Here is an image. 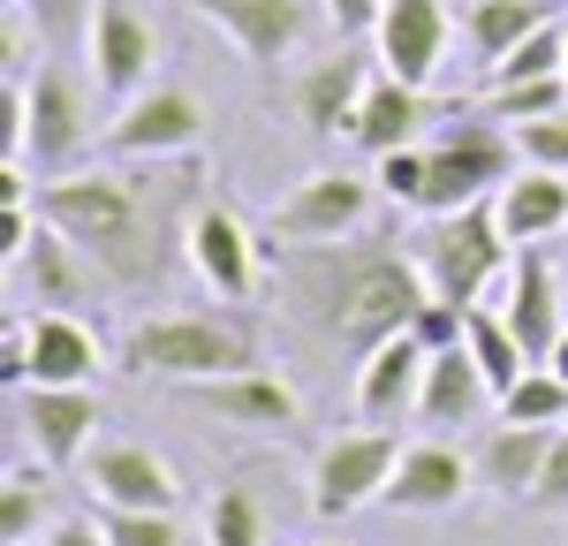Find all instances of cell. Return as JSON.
<instances>
[{
  "mask_svg": "<svg viewBox=\"0 0 568 546\" xmlns=\"http://www.w3.org/2000/svg\"><path fill=\"white\" fill-rule=\"evenodd\" d=\"M205 168L190 160H114V168H77V175L39 182V221L61 228L84 251L106 289L152 296L168 289L182 259V228L205 205Z\"/></svg>",
  "mask_w": 568,
  "mask_h": 546,
  "instance_id": "6da1fadb",
  "label": "cell"
},
{
  "mask_svg": "<svg viewBox=\"0 0 568 546\" xmlns=\"http://www.w3.org/2000/svg\"><path fill=\"white\" fill-rule=\"evenodd\" d=\"M265 266H273V304L288 312V326L342 364H364L379 342L409 334L417 304L433 296L417 259L394 243H372V235L288 243V251H265Z\"/></svg>",
  "mask_w": 568,
  "mask_h": 546,
  "instance_id": "7a4b0ae2",
  "label": "cell"
},
{
  "mask_svg": "<svg viewBox=\"0 0 568 546\" xmlns=\"http://www.w3.org/2000/svg\"><path fill=\"white\" fill-rule=\"evenodd\" d=\"M402 251L417 259V273H425V289L439 304H463V312H478L516 266V243H508V228L493 213V198L463 205V213H425Z\"/></svg>",
  "mask_w": 568,
  "mask_h": 546,
  "instance_id": "3957f363",
  "label": "cell"
},
{
  "mask_svg": "<svg viewBox=\"0 0 568 546\" xmlns=\"http://www.w3.org/2000/svg\"><path fill=\"white\" fill-rule=\"evenodd\" d=\"M122 372L136 380H227V372H258V334L243 318L213 312H144L122 334Z\"/></svg>",
  "mask_w": 568,
  "mask_h": 546,
  "instance_id": "277c9868",
  "label": "cell"
},
{
  "mask_svg": "<svg viewBox=\"0 0 568 546\" xmlns=\"http://www.w3.org/2000/svg\"><path fill=\"white\" fill-rule=\"evenodd\" d=\"M425 168H433L425 175V213H463V205L500 198L524 175V152H516V130L493 122V114H447L425 136Z\"/></svg>",
  "mask_w": 568,
  "mask_h": 546,
  "instance_id": "5b68a950",
  "label": "cell"
},
{
  "mask_svg": "<svg viewBox=\"0 0 568 546\" xmlns=\"http://www.w3.org/2000/svg\"><path fill=\"white\" fill-rule=\"evenodd\" d=\"M91 144V91L84 77L53 53L39 61V77H23V160H39V175H77Z\"/></svg>",
  "mask_w": 568,
  "mask_h": 546,
  "instance_id": "8992f818",
  "label": "cell"
},
{
  "mask_svg": "<svg viewBox=\"0 0 568 546\" xmlns=\"http://www.w3.org/2000/svg\"><path fill=\"white\" fill-rule=\"evenodd\" d=\"M372 205H379V182L349 175V168H318L304 175L273 213H265V251H288V243H349L356 228L372 221Z\"/></svg>",
  "mask_w": 568,
  "mask_h": 546,
  "instance_id": "52a82bcc",
  "label": "cell"
},
{
  "mask_svg": "<svg viewBox=\"0 0 568 546\" xmlns=\"http://www.w3.org/2000/svg\"><path fill=\"white\" fill-rule=\"evenodd\" d=\"M205 136V99L190 84H144L136 99L114 107V122L99 130V152L106 160H190Z\"/></svg>",
  "mask_w": 568,
  "mask_h": 546,
  "instance_id": "ba28073f",
  "label": "cell"
},
{
  "mask_svg": "<svg viewBox=\"0 0 568 546\" xmlns=\"http://www.w3.org/2000/svg\"><path fill=\"white\" fill-rule=\"evenodd\" d=\"M182 266L197 273L220 304H251L258 281H265V235L243 221L235 205L205 198V205L190 213V228H182Z\"/></svg>",
  "mask_w": 568,
  "mask_h": 546,
  "instance_id": "9c48e42d",
  "label": "cell"
},
{
  "mask_svg": "<svg viewBox=\"0 0 568 546\" xmlns=\"http://www.w3.org/2000/svg\"><path fill=\"white\" fill-rule=\"evenodd\" d=\"M394 463H402V433H334L311 463V516L342 524L356 508H379Z\"/></svg>",
  "mask_w": 568,
  "mask_h": 546,
  "instance_id": "30bf717a",
  "label": "cell"
},
{
  "mask_svg": "<svg viewBox=\"0 0 568 546\" xmlns=\"http://www.w3.org/2000/svg\"><path fill=\"white\" fill-rule=\"evenodd\" d=\"M190 16H205L220 39H235V53L251 69H281L296 46L318 31V8L311 0H190Z\"/></svg>",
  "mask_w": 568,
  "mask_h": 546,
  "instance_id": "8fae6325",
  "label": "cell"
},
{
  "mask_svg": "<svg viewBox=\"0 0 568 546\" xmlns=\"http://www.w3.org/2000/svg\"><path fill=\"white\" fill-rule=\"evenodd\" d=\"M84 61H91V84L99 99H136V91L152 84V61H160V31H152V16L136 8V0H99V16H91V39H84Z\"/></svg>",
  "mask_w": 568,
  "mask_h": 546,
  "instance_id": "7c38bea8",
  "label": "cell"
},
{
  "mask_svg": "<svg viewBox=\"0 0 568 546\" xmlns=\"http://www.w3.org/2000/svg\"><path fill=\"white\" fill-rule=\"evenodd\" d=\"M8 289L23 296V304H45V312H77L84 296H99L106 281H99V266H91L84 251L61 235V228H31L16 251H8Z\"/></svg>",
  "mask_w": 568,
  "mask_h": 546,
  "instance_id": "4fadbf2b",
  "label": "cell"
},
{
  "mask_svg": "<svg viewBox=\"0 0 568 546\" xmlns=\"http://www.w3.org/2000/svg\"><path fill=\"white\" fill-rule=\"evenodd\" d=\"M447 39H455L447 0H387L379 8V31H372V61L387 77H402V84L433 91L439 61H447Z\"/></svg>",
  "mask_w": 568,
  "mask_h": 546,
  "instance_id": "5bb4252c",
  "label": "cell"
},
{
  "mask_svg": "<svg viewBox=\"0 0 568 546\" xmlns=\"http://www.w3.org/2000/svg\"><path fill=\"white\" fill-rule=\"evenodd\" d=\"M16 425L31 433L45 471H69L91 455V433H99V387H16Z\"/></svg>",
  "mask_w": 568,
  "mask_h": 546,
  "instance_id": "9a60e30c",
  "label": "cell"
},
{
  "mask_svg": "<svg viewBox=\"0 0 568 546\" xmlns=\"http://www.w3.org/2000/svg\"><path fill=\"white\" fill-rule=\"evenodd\" d=\"M470 486H478V463H463L447 441H417V448H402L379 508H394V516H447V508H463Z\"/></svg>",
  "mask_w": 568,
  "mask_h": 546,
  "instance_id": "2e32d148",
  "label": "cell"
},
{
  "mask_svg": "<svg viewBox=\"0 0 568 546\" xmlns=\"http://www.w3.org/2000/svg\"><path fill=\"white\" fill-rule=\"evenodd\" d=\"M84 486L99 494V508H175L182 478L168 455L136 448V441H114V448L84 455Z\"/></svg>",
  "mask_w": 568,
  "mask_h": 546,
  "instance_id": "e0dca14e",
  "label": "cell"
},
{
  "mask_svg": "<svg viewBox=\"0 0 568 546\" xmlns=\"http://www.w3.org/2000/svg\"><path fill=\"white\" fill-rule=\"evenodd\" d=\"M190 403L213 410L220 425H243V433H288L296 417H304V395L281 380V372H227V380H197L190 387Z\"/></svg>",
  "mask_w": 568,
  "mask_h": 546,
  "instance_id": "ac0fdd59",
  "label": "cell"
},
{
  "mask_svg": "<svg viewBox=\"0 0 568 546\" xmlns=\"http://www.w3.org/2000/svg\"><path fill=\"white\" fill-rule=\"evenodd\" d=\"M425 130H439L433 91H417V84H402V77H387V69H372V91H364L356 130H349L356 152L387 160V152H402V144H425Z\"/></svg>",
  "mask_w": 568,
  "mask_h": 546,
  "instance_id": "d6986e66",
  "label": "cell"
},
{
  "mask_svg": "<svg viewBox=\"0 0 568 546\" xmlns=\"http://www.w3.org/2000/svg\"><path fill=\"white\" fill-rule=\"evenodd\" d=\"M372 69L379 61H364V53H326V61H311L304 77H296V114H304L311 136H349L356 130V107H364V91H372Z\"/></svg>",
  "mask_w": 568,
  "mask_h": 546,
  "instance_id": "ffe728a7",
  "label": "cell"
},
{
  "mask_svg": "<svg viewBox=\"0 0 568 546\" xmlns=\"http://www.w3.org/2000/svg\"><path fill=\"white\" fill-rule=\"evenodd\" d=\"M31 357H23V387H91L99 372V334L77 312H23Z\"/></svg>",
  "mask_w": 568,
  "mask_h": 546,
  "instance_id": "44dd1931",
  "label": "cell"
},
{
  "mask_svg": "<svg viewBox=\"0 0 568 546\" xmlns=\"http://www.w3.org/2000/svg\"><path fill=\"white\" fill-rule=\"evenodd\" d=\"M425 364H433V350H425L417 334L379 342L372 357L356 364V410H364L372 425H402V410L425 403Z\"/></svg>",
  "mask_w": 568,
  "mask_h": 546,
  "instance_id": "7402d4cb",
  "label": "cell"
},
{
  "mask_svg": "<svg viewBox=\"0 0 568 546\" xmlns=\"http://www.w3.org/2000/svg\"><path fill=\"white\" fill-rule=\"evenodd\" d=\"M500 318L516 326V342L530 350V364H554V342H561V281H554V266L538 259V251H524L516 266H508V281H500Z\"/></svg>",
  "mask_w": 568,
  "mask_h": 546,
  "instance_id": "603a6c76",
  "label": "cell"
},
{
  "mask_svg": "<svg viewBox=\"0 0 568 546\" xmlns=\"http://www.w3.org/2000/svg\"><path fill=\"white\" fill-rule=\"evenodd\" d=\"M554 433L561 425H493L485 448H478V486L500 494V501H530L546 455H554Z\"/></svg>",
  "mask_w": 568,
  "mask_h": 546,
  "instance_id": "cb8c5ba5",
  "label": "cell"
},
{
  "mask_svg": "<svg viewBox=\"0 0 568 546\" xmlns=\"http://www.w3.org/2000/svg\"><path fill=\"white\" fill-rule=\"evenodd\" d=\"M493 213H500V228H508L516 251H524V243H546V235L568 228V175H554V168H524V175L493 198Z\"/></svg>",
  "mask_w": 568,
  "mask_h": 546,
  "instance_id": "d4e9b609",
  "label": "cell"
},
{
  "mask_svg": "<svg viewBox=\"0 0 568 546\" xmlns=\"http://www.w3.org/2000/svg\"><path fill=\"white\" fill-rule=\"evenodd\" d=\"M485 403H500V395H493V380L478 372L470 350H439V357L425 364V403H417L425 425H470Z\"/></svg>",
  "mask_w": 568,
  "mask_h": 546,
  "instance_id": "484cf974",
  "label": "cell"
},
{
  "mask_svg": "<svg viewBox=\"0 0 568 546\" xmlns=\"http://www.w3.org/2000/svg\"><path fill=\"white\" fill-rule=\"evenodd\" d=\"M546 23H554V0H463V39H470V53L485 69L500 53H516L530 31H546Z\"/></svg>",
  "mask_w": 568,
  "mask_h": 546,
  "instance_id": "4316f807",
  "label": "cell"
},
{
  "mask_svg": "<svg viewBox=\"0 0 568 546\" xmlns=\"http://www.w3.org/2000/svg\"><path fill=\"white\" fill-rule=\"evenodd\" d=\"M463 350L478 357V372L493 380V395H508V387L530 372V350L516 342V326H508L500 312H485V304L470 312V326H463Z\"/></svg>",
  "mask_w": 568,
  "mask_h": 546,
  "instance_id": "83f0119b",
  "label": "cell"
},
{
  "mask_svg": "<svg viewBox=\"0 0 568 546\" xmlns=\"http://www.w3.org/2000/svg\"><path fill=\"white\" fill-rule=\"evenodd\" d=\"M568 69V23H546V31H530L516 53H500L493 69H485V91L500 84H538V77H561Z\"/></svg>",
  "mask_w": 568,
  "mask_h": 546,
  "instance_id": "f1b7e54d",
  "label": "cell"
},
{
  "mask_svg": "<svg viewBox=\"0 0 568 546\" xmlns=\"http://www.w3.org/2000/svg\"><path fill=\"white\" fill-rule=\"evenodd\" d=\"M500 425H568V380L554 364H530L524 380L500 395Z\"/></svg>",
  "mask_w": 568,
  "mask_h": 546,
  "instance_id": "f546056e",
  "label": "cell"
},
{
  "mask_svg": "<svg viewBox=\"0 0 568 546\" xmlns=\"http://www.w3.org/2000/svg\"><path fill=\"white\" fill-rule=\"evenodd\" d=\"M561 107H568V77H538V84H500V91H485V114H493V122H508V130L546 122V114H561Z\"/></svg>",
  "mask_w": 568,
  "mask_h": 546,
  "instance_id": "4dcf8cb0",
  "label": "cell"
},
{
  "mask_svg": "<svg viewBox=\"0 0 568 546\" xmlns=\"http://www.w3.org/2000/svg\"><path fill=\"white\" fill-rule=\"evenodd\" d=\"M45 478L39 471H8V486H0V539L23 546V539H45Z\"/></svg>",
  "mask_w": 568,
  "mask_h": 546,
  "instance_id": "1f68e13d",
  "label": "cell"
},
{
  "mask_svg": "<svg viewBox=\"0 0 568 546\" xmlns=\"http://www.w3.org/2000/svg\"><path fill=\"white\" fill-rule=\"evenodd\" d=\"M205 539L213 546H265V516L243 486H220L213 508H205Z\"/></svg>",
  "mask_w": 568,
  "mask_h": 546,
  "instance_id": "d6a6232c",
  "label": "cell"
},
{
  "mask_svg": "<svg viewBox=\"0 0 568 546\" xmlns=\"http://www.w3.org/2000/svg\"><path fill=\"white\" fill-rule=\"evenodd\" d=\"M106 546H182L175 508H99Z\"/></svg>",
  "mask_w": 568,
  "mask_h": 546,
  "instance_id": "836d02e7",
  "label": "cell"
},
{
  "mask_svg": "<svg viewBox=\"0 0 568 546\" xmlns=\"http://www.w3.org/2000/svg\"><path fill=\"white\" fill-rule=\"evenodd\" d=\"M425 144H402V152H387V160H372V182H379V198L387 205H402V213H425Z\"/></svg>",
  "mask_w": 568,
  "mask_h": 546,
  "instance_id": "e575fe53",
  "label": "cell"
},
{
  "mask_svg": "<svg viewBox=\"0 0 568 546\" xmlns=\"http://www.w3.org/2000/svg\"><path fill=\"white\" fill-rule=\"evenodd\" d=\"M23 16L39 23V39L53 53H69L77 39H91V16H99V0H23Z\"/></svg>",
  "mask_w": 568,
  "mask_h": 546,
  "instance_id": "d590c367",
  "label": "cell"
},
{
  "mask_svg": "<svg viewBox=\"0 0 568 546\" xmlns=\"http://www.w3.org/2000/svg\"><path fill=\"white\" fill-rule=\"evenodd\" d=\"M516 152H524V168H554V175H568V107L546 114V122H524V130H516Z\"/></svg>",
  "mask_w": 568,
  "mask_h": 546,
  "instance_id": "8d00e7d4",
  "label": "cell"
},
{
  "mask_svg": "<svg viewBox=\"0 0 568 546\" xmlns=\"http://www.w3.org/2000/svg\"><path fill=\"white\" fill-rule=\"evenodd\" d=\"M530 508H546V516L568 508V425L554 433V455H546V471H538V486H530Z\"/></svg>",
  "mask_w": 568,
  "mask_h": 546,
  "instance_id": "74e56055",
  "label": "cell"
},
{
  "mask_svg": "<svg viewBox=\"0 0 568 546\" xmlns=\"http://www.w3.org/2000/svg\"><path fill=\"white\" fill-rule=\"evenodd\" d=\"M318 8H326V23L349 39V31H379V8H387V0H318Z\"/></svg>",
  "mask_w": 568,
  "mask_h": 546,
  "instance_id": "f35d334b",
  "label": "cell"
},
{
  "mask_svg": "<svg viewBox=\"0 0 568 546\" xmlns=\"http://www.w3.org/2000/svg\"><path fill=\"white\" fill-rule=\"evenodd\" d=\"M45 546H106V532H99V516H61L45 532Z\"/></svg>",
  "mask_w": 568,
  "mask_h": 546,
  "instance_id": "ab89813d",
  "label": "cell"
},
{
  "mask_svg": "<svg viewBox=\"0 0 568 546\" xmlns=\"http://www.w3.org/2000/svg\"><path fill=\"white\" fill-rule=\"evenodd\" d=\"M554 372H561V380H568V334H561V342H554Z\"/></svg>",
  "mask_w": 568,
  "mask_h": 546,
  "instance_id": "60d3db41",
  "label": "cell"
},
{
  "mask_svg": "<svg viewBox=\"0 0 568 546\" xmlns=\"http://www.w3.org/2000/svg\"><path fill=\"white\" fill-rule=\"evenodd\" d=\"M23 546H45V539H23Z\"/></svg>",
  "mask_w": 568,
  "mask_h": 546,
  "instance_id": "b9f144b4",
  "label": "cell"
},
{
  "mask_svg": "<svg viewBox=\"0 0 568 546\" xmlns=\"http://www.w3.org/2000/svg\"><path fill=\"white\" fill-rule=\"evenodd\" d=\"M8 8H23V0H8Z\"/></svg>",
  "mask_w": 568,
  "mask_h": 546,
  "instance_id": "7bdbcfd3",
  "label": "cell"
},
{
  "mask_svg": "<svg viewBox=\"0 0 568 546\" xmlns=\"http://www.w3.org/2000/svg\"><path fill=\"white\" fill-rule=\"evenodd\" d=\"M561 77H568V69H561Z\"/></svg>",
  "mask_w": 568,
  "mask_h": 546,
  "instance_id": "ee69618b",
  "label": "cell"
}]
</instances>
